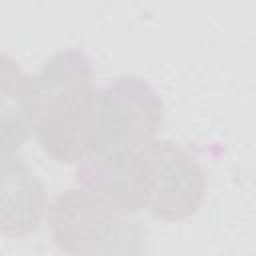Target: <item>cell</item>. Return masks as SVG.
Returning <instances> with one entry per match:
<instances>
[{
	"label": "cell",
	"instance_id": "obj_5",
	"mask_svg": "<svg viewBox=\"0 0 256 256\" xmlns=\"http://www.w3.org/2000/svg\"><path fill=\"white\" fill-rule=\"evenodd\" d=\"M162 122L164 102L146 80L120 76L102 90V142L140 146L154 140Z\"/></svg>",
	"mask_w": 256,
	"mask_h": 256
},
{
	"label": "cell",
	"instance_id": "obj_1",
	"mask_svg": "<svg viewBox=\"0 0 256 256\" xmlns=\"http://www.w3.org/2000/svg\"><path fill=\"white\" fill-rule=\"evenodd\" d=\"M28 112L40 148L62 164L80 162L102 142V90L90 58L76 48L52 54L28 80Z\"/></svg>",
	"mask_w": 256,
	"mask_h": 256
},
{
	"label": "cell",
	"instance_id": "obj_3",
	"mask_svg": "<svg viewBox=\"0 0 256 256\" xmlns=\"http://www.w3.org/2000/svg\"><path fill=\"white\" fill-rule=\"evenodd\" d=\"M146 208L158 220H184L198 212L206 196V176L198 162L168 140L140 146Z\"/></svg>",
	"mask_w": 256,
	"mask_h": 256
},
{
	"label": "cell",
	"instance_id": "obj_2",
	"mask_svg": "<svg viewBox=\"0 0 256 256\" xmlns=\"http://www.w3.org/2000/svg\"><path fill=\"white\" fill-rule=\"evenodd\" d=\"M54 244L82 256H126L144 250L146 234L128 212L112 206L86 188L62 192L48 208Z\"/></svg>",
	"mask_w": 256,
	"mask_h": 256
},
{
	"label": "cell",
	"instance_id": "obj_7",
	"mask_svg": "<svg viewBox=\"0 0 256 256\" xmlns=\"http://www.w3.org/2000/svg\"><path fill=\"white\" fill-rule=\"evenodd\" d=\"M28 80L8 56H2V156H12L24 140L32 134V122L28 112Z\"/></svg>",
	"mask_w": 256,
	"mask_h": 256
},
{
	"label": "cell",
	"instance_id": "obj_4",
	"mask_svg": "<svg viewBox=\"0 0 256 256\" xmlns=\"http://www.w3.org/2000/svg\"><path fill=\"white\" fill-rule=\"evenodd\" d=\"M140 146L98 144L78 162V184L128 214L140 212L146 208Z\"/></svg>",
	"mask_w": 256,
	"mask_h": 256
},
{
	"label": "cell",
	"instance_id": "obj_6",
	"mask_svg": "<svg viewBox=\"0 0 256 256\" xmlns=\"http://www.w3.org/2000/svg\"><path fill=\"white\" fill-rule=\"evenodd\" d=\"M0 232L26 236L38 228L46 212V190L28 164L20 158L2 156Z\"/></svg>",
	"mask_w": 256,
	"mask_h": 256
}]
</instances>
